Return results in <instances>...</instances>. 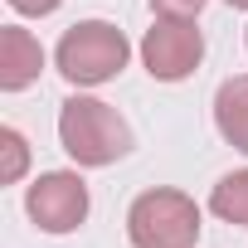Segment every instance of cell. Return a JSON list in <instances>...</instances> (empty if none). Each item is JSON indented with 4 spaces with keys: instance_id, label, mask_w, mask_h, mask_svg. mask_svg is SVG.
<instances>
[{
    "instance_id": "obj_1",
    "label": "cell",
    "mask_w": 248,
    "mask_h": 248,
    "mask_svg": "<svg viewBox=\"0 0 248 248\" xmlns=\"http://www.w3.org/2000/svg\"><path fill=\"white\" fill-rule=\"evenodd\" d=\"M59 141L78 166H112L132 151V127L102 97H68L59 107Z\"/></svg>"
},
{
    "instance_id": "obj_2",
    "label": "cell",
    "mask_w": 248,
    "mask_h": 248,
    "mask_svg": "<svg viewBox=\"0 0 248 248\" xmlns=\"http://www.w3.org/2000/svg\"><path fill=\"white\" fill-rule=\"evenodd\" d=\"M132 59V44L117 25L107 20H83L73 30H63L59 49H54V63L68 83L78 88H97V83H112Z\"/></svg>"
},
{
    "instance_id": "obj_6",
    "label": "cell",
    "mask_w": 248,
    "mask_h": 248,
    "mask_svg": "<svg viewBox=\"0 0 248 248\" xmlns=\"http://www.w3.org/2000/svg\"><path fill=\"white\" fill-rule=\"evenodd\" d=\"M39 68H44L39 39L30 30H20V25H5V30H0V88L20 93V88H30L39 78Z\"/></svg>"
},
{
    "instance_id": "obj_12",
    "label": "cell",
    "mask_w": 248,
    "mask_h": 248,
    "mask_svg": "<svg viewBox=\"0 0 248 248\" xmlns=\"http://www.w3.org/2000/svg\"><path fill=\"white\" fill-rule=\"evenodd\" d=\"M224 5H233V10H248V0H224Z\"/></svg>"
},
{
    "instance_id": "obj_10",
    "label": "cell",
    "mask_w": 248,
    "mask_h": 248,
    "mask_svg": "<svg viewBox=\"0 0 248 248\" xmlns=\"http://www.w3.org/2000/svg\"><path fill=\"white\" fill-rule=\"evenodd\" d=\"M156 15H175V20H195L204 10V0H151Z\"/></svg>"
},
{
    "instance_id": "obj_5",
    "label": "cell",
    "mask_w": 248,
    "mask_h": 248,
    "mask_svg": "<svg viewBox=\"0 0 248 248\" xmlns=\"http://www.w3.org/2000/svg\"><path fill=\"white\" fill-rule=\"evenodd\" d=\"M25 209L44 233H73L88 219V185L73 170H49L25 190Z\"/></svg>"
},
{
    "instance_id": "obj_8",
    "label": "cell",
    "mask_w": 248,
    "mask_h": 248,
    "mask_svg": "<svg viewBox=\"0 0 248 248\" xmlns=\"http://www.w3.org/2000/svg\"><path fill=\"white\" fill-rule=\"evenodd\" d=\"M209 209H214L224 224H238V229H248V170H233V175H224V180L214 185V195H209Z\"/></svg>"
},
{
    "instance_id": "obj_7",
    "label": "cell",
    "mask_w": 248,
    "mask_h": 248,
    "mask_svg": "<svg viewBox=\"0 0 248 248\" xmlns=\"http://www.w3.org/2000/svg\"><path fill=\"white\" fill-rule=\"evenodd\" d=\"M214 127H219V137L233 151L248 156V73L219 83V93H214Z\"/></svg>"
},
{
    "instance_id": "obj_4",
    "label": "cell",
    "mask_w": 248,
    "mask_h": 248,
    "mask_svg": "<svg viewBox=\"0 0 248 248\" xmlns=\"http://www.w3.org/2000/svg\"><path fill=\"white\" fill-rule=\"evenodd\" d=\"M204 59V34L195 30V20H175V15H161L146 39H141V63L156 83H180L200 68Z\"/></svg>"
},
{
    "instance_id": "obj_3",
    "label": "cell",
    "mask_w": 248,
    "mask_h": 248,
    "mask_svg": "<svg viewBox=\"0 0 248 248\" xmlns=\"http://www.w3.org/2000/svg\"><path fill=\"white\" fill-rule=\"evenodd\" d=\"M200 229V204L185 190H146L127 209L132 248H195Z\"/></svg>"
},
{
    "instance_id": "obj_11",
    "label": "cell",
    "mask_w": 248,
    "mask_h": 248,
    "mask_svg": "<svg viewBox=\"0 0 248 248\" xmlns=\"http://www.w3.org/2000/svg\"><path fill=\"white\" fill-rule=\"evenodd\" d=\"M10 5H15L20 15H54L63 0H10Z\"/></svg>"
},
{
    "instance_id": "obj_9",
    "label": "cell",
    "mask_w": 248,
    "mask_h": 248,
    "mask_svg": "<svg viewBox=\"0 0 248 248\" xmlns=\"http://www.w3.org/2000/svg\"><path fill=\"white\" fill-rule=\"evenodd\" d=\"M0 151H5L0 180H5V185H15V180L25 175V166H30V146H25V137H20L15 127H5V132H0Z\"/></svg>"
}]
</instances>
